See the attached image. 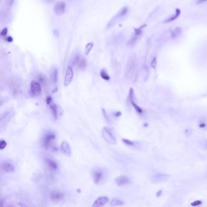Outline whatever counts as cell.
I'll list each match as a JSON object with an SVG mask.
<instances>
[{"label":"cell","instance_id":"cell-1","mask_svg":"<svg viewBox=\"0 0 207 207\" xmlns=\"http://www.w3.org/2000/svg\"><path fill=\"white\" fill-rule=\"evenodd\" d=\"M137 68V60L136 56L133 55L129 56L125 69L126 77L129 79H132L135 75Z\"/></svg>","mask_w":207,"mask_h":207},{"label":"cell","instance_id":"cell-2","mask_svg":"<svg viewBox=\"0 0 207 207\" xmlns=\"http://www.w3.org/2000/svg\"><path fill=\"white\" fill-rule=\"evenodd\" d=\"M46 103H47V105L49 106V108L50 109L52 113V115L55 118V120H57L58 118H59V116H61L62 114H63L62 109L59 106V105L56 104L53 101L52 99L50 97H47V99H46Z\"/></svg>","mask_w":207,"mask_h":207},{"label":"cell","instance_id":"cell-3","mask_svg":"<svg viewBox=\"0 0 207 207\" xmlns=\"http://www.w3.org/2000/svg\"><path fill=\"white\" fill-rule=\"evenodd\" d=\"M55 134L50 131L46 133L42 139V144L45 149H49L53 147L55 142Z\"/></svg>","mask_w":207,"mask_h":207},{"label":"cell","instance_id":"cell-4","mask_svg":"<svg viewBox=\"0 0 207 207\" xmlns=\"http://www.w3.org/2000/svg\"><path fill=\"white\" fill-rule=\"evenodd\" d=\"M101 136L105 140L111 144H115L117 142L112 129L109 127H103L101 129Z\"/></svg>","mask_w":207,"mask_h":207},{"label":"cell","instance_id":"cell-5","mask_svg":"<svg viewBox=\"0 0 207 207\" xmlns=\"http://www.w3.org/2000/svg\"><path fill=\"white\" fill-rule=\"evenodd\" d=\"M92 179L94 182L97 184L102 183L105 179V174L103 170L100 168H95L92 171Z\"/></svg>","mask_w":207,"mask_h":207},{"label":"cell","instance_id":"cell-6","mask_svg":"<svg viewBox=\"0 0 207 207\" xmlns=\"http://www.w3.org/2000/svg\"><path fill=\"white\" fill-rule=\"evenodd\" d=\"M58 69L55 67H53L50 70V80L52 85L54 86L53 92L57 90V81H58Z\"/></svg>","mask_w":207,"mask_h":207},{"label":"cell","instance_id":"cell-7","mask_svg":"<svg viewBox=\"0 0 207 207\" xmlns=\"http://www.w3.org/2000/svg\"><path fill=\"white\" fill-rule=\"evenodd\" d=\"M65 198L64 194L60 191H51L49 193V199L54 203H58Z\"/></svg>","mask_w":207,"mask_h":207},{"label":"cell","instance_id":"cell-8","mask_svg":"<svg viewBox=\"0 0 207 207\" xmlns=\"http://www.w3.org/2000/svg\"><path fill=\"white\" fill-rule=\"evenodd\" d=\"M30 92L34 96H38L41 93V86L37 81H32L30 83Z\"/></svg>","mask_w":207,"mask_h":207},{"label":"cell","instance_id":"cell-9","mask_svg":"<svg viewBox=\"0 0 207 207\" xmlns=\"http://www.w3.org/2000/svg\"><path fill=\"white\" fill-rule=\"evenodd\" d=\"M74 77V71L72 69V67L69 66L66 69V74L65 77V80H64V85L65 86H67L69 85V84L71 83L72 79H73Z\"/></svg>","mask_w":207,"mask_h":207},{"label":"cell","instance_id":"cell-10","mask_svg":"<svg viewBox=\"0 0 207 207\" xmlns=\"http://www.w3.org/2000/svg\"><path fill=\"white\" fill-rule=\"evenodd\" d=\"M66 4L63 1H58L54 6V12L56 15H63L65 12Z\"/></svg>","mask_w":207,"mask_h":207},{"label":"cell","instance_id":"cell-11","mask_svg":"<svg viewBox=\"0 0 207 207\" xmlns=\"http://www.w3.org/2000/svg\"><path fill=\"white\" fill-rule=\"evenodd\" d=\"M109 202V198L106 196H101L99 198H97L94 204H92V206L94 207H100L103 206L108 204Z\"/></svg>","mask_w":207,"mask_h":207},{"label":"cell","instance_id":"cell-12","mask_svg":"<svg viewBox=\"0 0 207 207\" xmlns=\"http://www.w3.org/2000/svg\"><path fill=\"white\" fill-rule=\"evenodd\" d=\"M61 151L62 153H63L65 155L67 156H71L72 151H71V148L70 147V144L68 142L66 141H64L61 143Z\"/></svg>","mask_w":207,"mask_h":207},{"label":"cell","instance_id":"cell-13","mask_svg":"<svg viewBox=\"0 0 207 207\" xmlns=\"http://www.w3.org/2000/svg\"><path fill=\"white\" fill-rule=\"evenodd\" d=\"M128 8L126 7H124L123 8H122L120 10V11L118 12V13L116 15V16L111 20V22H110V23H109V24H108V26H111L112 24H114V21L117 20V19L120 18L125 16V15H126V13H128Z\"/></svg>","mask_w":207,"mask_h":207},{"label":"cell","instance_id":"cell-14","mask_svg":"<svg viewBox=\"0 0 207 207\" xmlns=\"http://www.w3.org/2000/svg\"><path fill=\"white\" fill-rule=\"evenodd\" d=\"M44 161L48 167L52 171H55L58 169V165L54 159L47 157L44 158Z\"/></svg>","mask_w":207,"mask_h":207},{"label":"cell","instance_id":"cell-15","mask_svg":"<svg viewBox=\"0 0 207 207\" xmlns=\"http://www.w3.org/2000/svg\"><path fill=\"white\" fill-rule=\"evenodd\" d=\"M1 168L4 171L7 173L13 172L15 169L13 164L9 160H4L1 164Z\"/></svg>","mask_w":207,"mask_h":207},{"label":"cell","instance_id":"cell-16","mask_svg":"<svg viewBox=\"0 0 207 207\" xmlns=\"http://www.w3.org/2000/svg\"><path fill=\"white\" fill-rule=\"evenodd\" d=\"M115 182L118 186H123L129 182V179L126 175H120L116 179Z\"/></svg>","mask_w":207,"mask_h":207},{"label":"cell","instance_id":"cell-17","mask_svg":"<svg viewBox=\"0 0 207 207\" xmlns=\"http://www.w3.org/2000/svg\"><path fill=\"white\" fill-rule=\"evenodd\" d=\"M168 175L165 174H158L155 175L153 177L154 181L155 182H162V181H164L168 178Z\"/></svg>","mask_w":207,"mask_h":207},{"label":"cell","instance_id":"cell-18","mask_svg":"<svg viewBox=\"0 0 207 207\" xmlns=\"http://www.w3.org/2000/svg\"><path fill=\"white\" fill-rule=\"evenodd\" d=\"M180 14V10L179 9L175 10V13L173 15V16H171L168 19H167L165 21H164V23H169L171 22H173V21L177 19Z\"/></svg>","mask_w":207,"mask_h":207},{"label":"cell","instance_id":"cell-19","mask_svg":"<svg viewBox=\"0 0 207 207\" xmlns=\"http://www.w3.org/2000/svg\"><path fill=\"white\" fill-rule=\"evenodd\" d=\"M124 202L121 200H119V199H114L112 200V201L110 203V205L112 206H120V205H124Z\"/></svg>","mask_w":207,"mask_h":207},{"label":"cell","instance_id":"cell-20","mask_svg":"<svg viewBox=\"0 0 207 207\" xmlns=\"http://www.w3.org/2000/svg\"><path fill=\"white\" fill-rule=\"evenodd\" d=\"M77 65H78V68L79 69H83L86 66V59L85 58H83L81 60L80 59L78 63H77Z\"/></svg>","mask_w":207,"mask_h":207},{"label":"cell","instance_id":"cell-21","mask_svg":"<svg viewBox=\"0 0 207 207\" xmlns=\"http://www.w3.org/2000/svg\"><path fill=\"white\" fill-rule=\"evenodd\" d=\"M100 75L101 77V78L105 80L106 81H108L110 80V75H108L107 71L105 69H103L101 72H100Z\"/></svg>","mask_w":207,"mask_h":207},{"label":"cell","instance_id":"cell-22","mask_svg":"<svg viewBox=\"0 0 207 207\" xmlns=\"http://www.w3.org/2000/svg\"><path fill=\"white\" fill-rule=\"evenodd\" d=\"M94 47V44L92 42L88 43H87L86 46H85V53L86 55H88L89 54V52H91V50H92V49Z\"/></svg>","mask_w":207,"mask_h":207},{"label":"cell","instance_id":"cell-23","mask_svg":"<svg viewBox=\"0 0 207 207\" xmlns=\"http://www.w3.org/2000/svg\"><path fill=\"white\" fill-rule=\"evenodd\" d=\"M181 31H182V29H181V28H175V29L173 30L172 34H171L172 37L175 38V37H177V36L178 35H179V34L181 33Z\"/></svg>","mask_w":207,"mask_h":207},{"label":"cell","instance_id":"cell-24","mask_svg":"<svg viewBox=\"0 0 207 207\" xmlns=\"http://www.w3.org/2000/svg\"><path fill=\"white\" fill-rule=\"evenodd\" d=\"M131 102V103H132V106H134V108H135V110H136V111H137V112H138V113H140V114L142 112V109H141L140 108L139 106H138L136 104V103L134 102V100H132Z\"/></svg>","mask_w":207,"mask_h":207},{"label":"cell","instance_id":"cell-25","mask_svg":"<svg viewBox=\"0 0 207 207\" xmlns=\"http://www.w3.org/2000/svg\"><path fill=\"white\" fill-rule=\"evenodd\" d=\"M123 142L126 144H127V145H129V146L134 145V142H131V140H128V139H123Z\"/></svg>","mask_w":207,"mask_h":207},{"label":"cell","instance_id":"cell-26","mask_svg":"<svg viewBox=\"0 0 207 207\" xmlns=\"http://www.w3.org/2000/svg\"><path fill=\"white\" fill-rule=\"evenodd\" d=\"M7 32H8V29H7V28L6 27L1 30V33H0V35H1V37H5V36H6Z\"/></svg>","mask_w":207,"mask_h":207},{"label":"cell","instance_id":"cell-27","mask_svg":"<svg viewBox=\"0 0 207 207\" xmlns=\"http://www.w3.org/2000/svg\"><path fill=\"white\" fill-rule=\"evenodd\" d=\"M6 145H7V143L6 141L4 140H1V142H0V148H1V149H3L6 147Z\"/></svg>","mask_w":207,"mask_h":207},{"label":"cell","instance_id":"cell-28","mask_svg":"<svg viewBox=\"0 0 207 207\" xmlns=\"http://www.w3.org/2000/svg\"><path fill=\"white\" fill-rule=\"evenodd\" d=\"M202 204V202L200 200H197V201H194L191 204V205L192 206H198L199 205H200Z\"/></svg>","mask_w":207,"mask_h":207},{"label":"cell","instance_id":"cell-29","mask_svg":"<svg viewBox=\"0 0 207 207\" xmlns=\"http://www.w3.org/2000/svg\"><path fill=\"white\" fill-rule=\"evenodd\" d=\"M156 63H157V62H156V58H154L153 59V61H152V67H153V68H156Z\"/></svg>","mask_w":207,"mask_h":207},{"label":"cell","instance_id":"cell-30","mask_svg":"<svg viewBox=\"0 0 207 207\" xmlns=\"http://www.w3.org/2000/svg\"><path fill=\"white\" fill-rule=\"evenodd\" d=\"M5 40H6V41H7V42H12L13 41V38L11 37H7V38H5Z\"/></svg>","mask_w":207,"mask_h":207},{"label":"cell","instance_id":"cell-31","mask_svg":"<svg viewBox=\"0 0 207 207\" xmlns=\"http://www.w3.org/2000/svg\"><path fill=\"white\" fill-rule=\"evenodd\" d=\"M206 1H207V0H199V1H198V4L202 3H204V2H206Z\"/></svg>","mask_w":207,"mask_h":207}]
</instances>
